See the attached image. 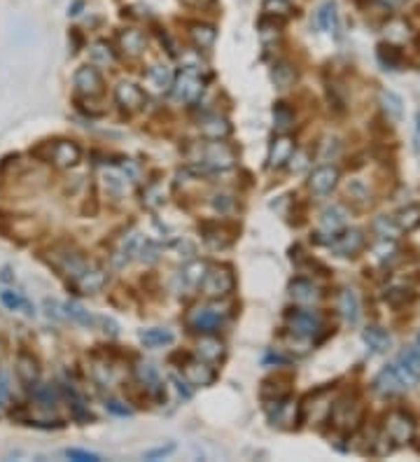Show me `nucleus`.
<instances>
[{
    "label": "nucleus",
    "mask_w": 420,
    "mask_h": 462,
    "mask_svg": "<svg viewBox=\"0 0 420 462\" xmlns=\"http://www.w3.org/2000/svg\"><path fill=\"white\" fill-rule=\"evenodd\" d=\"M187 159L203 173H217V170H229L236 166V152L234 147L224 140H210L206 138L203 143H194L187 150Z\"/></svg>",
    "instance_id": "obj_1"
},
{
    "label": "nucleus",
    "mask_w": 420,
    "mask_h": 462,
    "mask_svg": "<svg viewBox=\"0 0 420 462\" xmlns=\"http://www.w3.org/2000/svg\"><path fill=\"white\" fill-rule=\"evenodd\" d=\"M285 320L289 331L299 339H313L324 327L320 313L311 311V308H292V311H287Z\"/></svg>",
    "instance_id": "obj_2"
},
{
    "label": "nucleus",
    "mask_w": 420,
    "mask_h": 462,
    "mask_svg": "<svg viewBox=\"0 0 420 462\" xmlns=\"http://www.w3.org/2000/svg\"><path fill=\"white\" fill-rule=\"evenodd\" d=\"M234 285H236V280H234L232 271L224 269V266H215V269L206 271V276L199 287L208 299H224L234 292Z\"/></svg>",
    "instance_id": "obj_3"
},
{
    "label": "nucleus",
    "mask_w": 420,
    "mask_h": 462,
    "mask_svg": "<svg viewBox=\"0 0 420 462\" xmlns=\"http://www.w3.org/2000/svg\"><path fill=\"white\" fill-rule=\"evenodd\" d=\"M411 385L413 383L401 374V369L397 364H390L378 371L374 383H371V388H374V393L381 397H395V395L404 393L406 388H411Z\"/></svg>",
    "instance_id": "obj_4"
},
{
    "label": "nucleus",
    "mask_w": 420,
    "mask_h": 462,
    "mask_svg": "<svg viewBox=\"0 0 420 462\" xmlns=\"http://www.w3.org/2000/svg\"><path fill=\"white\" fill-rule=\"evenodd\" d=\"M224 324V313L215 306H197L187 316V327L197 334H215Z\"/></svg>",
    "instance_id": "obj_5"
},
{
    "label": "nucleus",
    "mask_w": 420,
    "mask_h": 462,
    "mask_svg": "<svg viewBox=\"0 0 420 462\" xmlns=\"http://www.w3.org/2000/svg\"><path fill=\"white\" fill-rule=\"evenodd\" d=\"M201 91H203V80H201L199 73L192 66L182 70L173 80V87H170L173 98L180 100V103H194V100L201 96Z\"/></svg>",
    "instance_id": "obj_6"
},
{
    "label": "nucleus",
    "mask_w": 420,
    "mask_h": 462,
    "mask_svg": "<svg viewBox=\"0 0 420 462\" xmlns=\"http://www.w3.org/2000/svg\"><path fill=\"white\" fill-rule=\"evenodd\" d=\"M386 434L393 439L395 446H404L413 439V432H416V423L406 411H393L386 420Z\"/></svg>",
    "instance_id": "obj_7"
},
{
    "label": "nucleus",
    "mask_w": 420,
    "mask_h": 462,
    "mask_svg": "<svg viewBox=\"0 0 420 462\" xmlns=\"http://www.w3.org/2000/svg\"><path fill=\"white\" fill-rule=\"evenodd\" d=\"M73 82H75V91L85 98H98L100 94L105 91V80H103V75H100V70L96 66L78 68Z\"/></svg>",
    "instance_id": "obj_8"
},
{
    "label": "nucleus",
    "mask_w": 420,
    "mask_h": 462,
    "mask_svg": "<svg viewBox=\"0 0 420 462\" xmlns=\"http://www.w3.org/2000/svg\"><path fill=\"white\" fill-rule=\"evenodd\" d=\"M332 245V252L336 257H357L362 252V248L366 245L364 231L362 229H346L334 234V239L329 241Z\"/></svg>",
    "instance_id": "obj_9"
},
{
    "label": "nucleus",
    "mask_w": 420,
    "mask_h": 462,
    "mask_svg": "<svg viewBox=\"0 0 420 462\" xmlns=\"http://www.w3.org/2000/svg\"><path fill=\"white\" fill-rule=\"evenodd\" d=\"M105 283H108V271L100 269L98 264L89 262L85 269H82V274L75 278V280H70V285L78 289L80 294H96L105 287Z\"/></svg>",
    "instance_id": "obj_10"
},
{
    "label": "nucleus",
    "mask_w": 420,
    "mask_h": 462,
    "mask_svg": "<svg viewBox=\"0 0 420 462\" xmlns=\"http://www.w3.org/2000/svg\"><path fill=\"white\" fill-rule=\"evenodd\" d=\"M49 262L54 264V269L61 276H66L68 280H75V278L82 274V269H85V266L89 264L87 259L82 257V254L73 252V250H56L49 257Z\"/></svg>",
    "instance_id": "obj_11"
},
{
    "label": "nucleus",
    "mask_w": 420,
    "mask_h": 462,
    "mask_svg": "<svg viewBox=\"0 0 420 462\" xmlns=\"http://www.w3.org/2000/svg\"><path fill=\"white\" fill-rule=\"evenodd\" d=\"M115 100L122 110L135 112L145 105V94H143V89L138 85H133V82H120L115 89Z\"/></svg>",
    "instance_id": "obj_12"
},
{
    "label": "nucleus",
    "mask_w": 420,
    "mask_h": 462,
    "mask_svg": "<svg viewBox=\"0 0 420 462\" xmlns=\"http://www.w3.org/2000/svg\"><path fill=\"white\" fill-rule=\"evenodd\" d=\"M336 182H339V168H334V166H318L309 177V189L316 197H324V194H329L336 187Z\"/></svg>",
    "instance_id": "obj_13"
},
{
    "label": "nucleus",
    "mask_w": 420,
    "mask_h": 462,
    "mask_svg": "<svg viewBox=\"0 0 420 462\" xmlns=\"http://www.w3.org/2000/svg\"><path fill=\"white\" fill-rule=\"evenodd\" d=\"M49 157L58 168H73L80 162L82 152L78 143H73V140H58V143L49 147Z\"/></svg>",
    "instance_id": "obj_14"
},
{
    "label": "nucleus",
    "mask_w": 420,
    "mask_h": 462,
    "mask_svg": "<svg viewBox=\"0 0 420 462\" xmlns=\"http://www.w3.org/2000/svg\"><path fill=\"white\" fill-rule=\"evenodd\" d=\"M297 150V145H294V140L289 138V135H278L274 138V143L269 147V168H280V166H285L289 162V157Z\"/></svg>",
    "instance_id": "obj_15"
},
{
    "label": "nucleus",
    "mask_w": 420,
    "mask_h": 462,
    "mask_svg": "<svg viewBox=\"0 0 420 462\" xmlns=\"http://www.w3.org/2000/svg\"><path fill=\"white\" fill-rule=\"evenodd\" d=\"M117 43H120V50L126 54L129 58L140 56L147 50V38L143 35V31H135V28H126L117 35Z\"/></svg>",
    "instance_id": "obj_16"
},
{
    "label": "nucleus",
    "mask_w": 420,
    "mask_h": 462,
    "mask_svg": "<svg viewBox=\"0 0 420 462\" xmlns=\"http://www.w3.org/2000/svg\"><path fill=\"white\" fill-rule=\"evenodd\" d=\"M289 294H292V299L297 301V304H304V306L316 304V301L322 297L320 287L313 280H309V278H297V280L289 283Z\"/></svg>",
    "instance_id": "obj_17"
},
{
    "label": "nucleus",
    "mask_w": 420,
    "mask_h": 462,
    "mask_svg": "<svg viewBox=\"0 0 420 462\" xmlns=\"http://www.w3.org/2000/svg\"><path fill=\"white\" fill-rule=\"evenodd\" d=\"M135 374H138L140 383H143V388H147V393H150L155 399H166V388H164L162 383V376H159L157 366L152 364H140L138 369H135Z\"/></svg>",
    "instance_id": "obj_18"
},
{
    "label": "nucleus",
    "mask_w": 420,
    "mask_h": 462,
    "mask_svg": "<svg viewBox=\"0 0 420 462\" xmlns=\"http://www.w3.org/2000/svg\"><path fill=\"white\" fill-rule=\"evenodd\" d=\"M206 271H208V266L203 262H189L187 266H182V271L175 276V287L180 289H192V287H199L201 280H203Z\"/></svg>",
    "instance_id": "obj_19"
},
{
    "label": "nucleus",
    "mask_w": 420,
    "mask_h": 462,
    "mask_svg": "<svg viewBox=\"0 0 420 462\" xmlns=\"http://www.w3.org/2000/svg\"><path fill=\"white\" fill-rule=\"evenodd\" d=\"M397 366L411 383L420 381V348L416 346V343H413V346H406L404 351L399 353Z\"/></svg>",
    "instance_id": "obj_20"
},
{
    "label": "nucleus",
    "mask_w": 420,
    "mask_h": 462,
    "mask_svg": "<svg viewBox=\"0 0 420 462\" xmlns=\"http://www.w3.org/2000/svg\"><path fill=\"white\" fill-rule=\"evenodd\" d=\"M390 220H393V224L401 234H411V231H416L420 227V206L418 204L404 206V208H399Z\"/></svg>",
    "instance_id": "obj_21"
},
{
    "label": "nucleus",
    "mask_w": 420,
    "mask_h": 462,
    "mask_svg": "<svg viewBox=\"0 0 420 462\" xmlns=\"http://www.w3.org/2000/svg\"><path fill=\"white\" fill-rule=\"evenodd\" d=\"M138 245H140V234H129L124 236L120 241V245L112 250V264L117 266V269H122V266H126L129 262L133 259V254L138 252Z\"/></svg>",
    "instance_id": "obj_22"
},
{
    "label": "nucleus",
    "mask_w": 420,
    "mask_h": 462,
    "mask_svg": "<svg viewBox=\"0 0 420 462\" xmlns=\"http://www.w3.org/2000/svg\"><path fill=\"white\" fill-rule=\"evenodd\" d=\"M145 80L150 87H155L157 91H166V89L173 87V70L166 63H152L150 68L145 70Z\"/></svg>",
    "instance_id": "obj_23"
},
{
    "label": "nucleus",
    "mask_w": 420,
    "mask_h": 462,
    "mask_svg": "<svg viewBox=\"0 0 420 462\" xmlns=\"http://www.w3.org/2000/svg\"><path fill=\"white\" fill-rule=\"evenodd\" d=\"M182 374L192 385H208L215 378V371L201 360H187L185 366H182Z\"/></svg>",
    "instance_id": "obj_24"
},
{
    "label": "nucleus",
    "mask_w": 420,
    "mask_h": 462,
    "mask_svg": "<svg viewBox=\"0 0 420 462\" xmlns=\"http://www.w3.org/2000/svg\"><path fill=\"white\" fill-rule=\"evenodd\" d=\"M199 131L210 140H224L229 133H232V126H229V122L224 120V117L210 115V117H206V120L199 122Z\"/></svg>",
    "instance_id": "obj_25"
},
{
    "label": "nucleus",
    "mask_w": 420,
    "mask_h": 462,
    "mask_svg": "<svg viewBox=\"0 0 420 462\" xmlns=\"http://www.w3.org/2000/svg\"><path fill=\"white\" fill-rule=\"evenodd\" d=\"M346 210L341 208V206H327L322 212H320V227H322V231L324 234H329V236H334V234H339V231L346 227Z\"/></svg>",
    "instance_id": "obj_26"
},
{
    "label": "nucleus",
    "mask_w": 420,
    "mask_h": 462,
    "mask_svg": "<svg viewBox=\"0 0 420 462\" xmlns=\"http://www.w3.org/2000/svg\"><path fill=\"white\" fill-rule=\"evenodd\" d=\"M16 376H19V381L23 385H28V388H33L35 383H38L40 378V369H38V362H35L33 355L28 353H21L19 358H16Z\"/></svg>",
    "instance_id": "obj_27"
},
{
    "label": "nucleus",
    "mask_w": 420,
    "mask_h": 462,
    "mask_svg": "<svg viewBox=\"0 0 420 462\" xmlns=\"http://www.w3.org/2000/svg\"><path fill=\"white\" fill-rule=\"evenodd\" d=\"M362 339H364V343L366 346L371 348L374 353H388L390 348H393V339H390V334L386 329H381V327H376V324H371V327H366L364 331H362Z\"/></svg>",
    "instance_id": "obj_28"
},
{
    "label": "nucleus",
    "mask_w": 420,
    "mask_h": 462,
    "mask_svg": "<svg viewBox=\"0 0 420 462\" xmlns=\"http://www.w3.org/2000/svg\"><path fill=\"white\" fill-rule=\"evenodd\" d=\"M339 311H341V316L346 318L348 324H357V320H360V301H357V294H355L353 289L343 287L339 292Z\"/></svg>",
    "instance_id": "obj_29"
},
{
    "label": "nucleus",
    "mask_w": 420,
    "mask_h": 462,
    "mask_svg": "<svg viewBox=\"0 0 420 462\" xmlns=\"http://www.w3.org/2000/svg\"><path fill=\"white\" fill-rule=\"evenodd\" d=\"M197 353H199V360H203V362H220L224 355V346L215 336L203 334V339H201L197 346Z\"/></svg>",
    "instance_id": "obj_30"
},
{
    "label": "nucleus",
    "mask_w": 420,
    "mask_h": 462,
    "mask_svg": "<svg viewBox=\"0 0 420 462\" xmlns=\"http://www.w3.org/2000/svg\"><path fill=\"white\" fill-rule=\"evenodd\" d=\"M140 341L145 343V348H164V346H170V343L175 341V336H173V331H170V329L150 327V329L140 331Z\"/></svg>",
    "instance_id": "obj_31"
},
{
    "label": "nucleus",
    "mask_w": 420,
    "mask_h": 462,
    "mask_svg": "<svg viewBox=\"0 0 420 462\" xmlns=\"http://www.w3.org/2000/svg\"><path fill=\"white\" fill-rule=\"evenodd\" d=\"M215 28L210 23H192L189 26V38L192 43L199 47V50H210L212 43H215Z\"/></svg>",
    "instance_id": "obj_32"
},
{
    "label": "nucleus",
    "mask_w": 420,
    "mask_h": 462,
    "mask_svg": "<svg viewBox=\"0 0 420 462\" xmlns=\"http://www.w3.org/2000/svg\"><path fill=\"white\" fill-rule=\"evenodd\" d=\"M297 68L292 66V63H287V61H280V63H276L274 66V70H271V80L276 82V87L278 89H289L297 82Z\"/></svg>",
    "instance_id": "obj_33"
},
{
    "label": "nucleus",
    "mask_w": 420,
    "mask_h": 462,
    "mask_svg": "<svg viewBox=\"0 0 420 462\" xmlns=\"http://www.w3.org/2000/svg\"><path fill=\"white\" fill-rule=\"evenodd\" d=\"M378 61L390 70H399L401 63H404V54H401V50L397 45L383 43V45H378Z\"/></svg>",
    "instance_id": "obj_34"
},
{
    "label": "nucleus",
    "mask_w": 420,
    "mask_h": 462,
    "mask_svg": "<svg viewBox=\"0 0 420 462\" xmlns=\"http://www.w3.org/2000/svg\"><path fill=\"white\" fill-rule=\"evenodd\" d=\"M33 399L38 402L40 408H47V411H54V408L58 406V390L54 388V385H33Z\"/></svg>",
    "instance_id": "obj_35"
},
{
    "label": "nucleus",
    "mask_w": 420,
    "mask_h": 462,
    "mask_svg": "<svg viewBox=\"0 0 420 462\" xmlns=\"http://www.w3.org/2000/svg\"><path fill=\"white\" fill-rule=\"evenodd\" d=\"M381 108L388 115V120H401V115H404V103H401V98L395 91H388V89L381 91Z\"/></svg>",
    "instance_id": "obj_36"
},
{
    "label": "nucleus",
    "mask_w": 420,
    "mask_h": 462,
    "mask_svg": "<svg viewBox=\"0 0 420 462\" xmlns=\"http://www.w3.org/2000/svg\"><path fill=\"white\" fill-rule=\"evenodd\" d=\"M316 23L318 28H322V31H334L336 28V3H322L320 8L316 12Z\"/></svg>",
    "instance_id": "obj_37"
},
{
    "label": "nucleus",
    "mask_w": 420,
    "mask_h": 462,
    "mask_svg": "<svg viewBox=\"0 0 420 462\" xmlns=\"http://www.w3.org/2000/svg\"><path fill=\"white\" fill-rule=\"evenodd\" d=\"M346 197H351L353 204H357L360 208H364V206H371V194L369 189H366L360 180H351L346 185Z\"/></svg>",
    "instance_id": "obj_38"
},
{
    "label": "nucleus",
    "mask_w": 420,
    "mask_h": 462,
    "mask_svg": "<svg viewBox=\"0 0 420 462\" xmlns=\"http://www.w3.org/2000/svg\"><path fill=\"white\" fill-rule=\"evenodd\" d=\"M63 308H66V316L73 318L75 322L85 324V327H91V324L96 322V318H93L91 313H89L85 306H80L78 301H68V304L63 306Z\"/></svg>",
    "instance_id": "obj_39"
},
{
    "label": "nucleus",
    "mask_w": 420,
    "mask_h": 462,
    "mask_svg": "<svg viewBox=\"0 0 420 462\" xmlns=\"http://www.w3.org/2000/svg\"><path fill=\"white\" fill-rule=\"evenodd\" d=\"M383 299H386L393 308H401V306H406L413 299V292H411V289H406V287H390V289H386Z\"/></svg>",
    "instance_id": "obj_40"
},
{
    "label": "nucleus",
    "mask_w": 420,
    "mask_h": 462,
    "mask_svg": "<svg viewBox=\"0 0 420 462\" xmlns=\"http://www.w3.org/2000/svg\"><path fill=\"white\" fill-rule=\"evenodd\" d=\"M264 14L274 16V19H283V16L292 14V5H289V0H266Z\"/></svg>",
    "instance_id": "obj_41"
},
{
    "label": "nucleus",
    "mask_w": 420,
    "mask_h": 462,
    "mask_svg": "<svg viewBox=\"0 0 420 462\" xmlns=\"http://www.w3.org/2000/svg\"><path fill=\"white\" fill-rule=\"evenodd\" d=\"M66 395H68V402H70V411H73V416L78 418V420H89V411H87V406H85V402H82V397L75 393V388H66Z\"/></svg>",
    "instance_id": "obj_42"
},
{
    "label": "nucleus",
    "mask_w": 420,
    "mask_h": 462,
    "mask_svg": "<svg viewBox=\"0 0 420 462\" xmlns=\"http://www.w3.org/2000/svg\"><path fill=\"white\" fill-rule=\"evenodd\" d=\"M274 120H276V126L280 129V131H287V129L294 124V112L289 110L285 103H278L274 108Z\"/></svg>",
    "instance_id": "obj_43"
},
{
    "label": "nucleus",
    "mask_w": 420,
    "mask_h": 462,
    "mask_svg": "<svg viewBox=\"0 0 420 462\" xmlns=\"http://www.w3.org/2000/svg\"><path fill=\"white\" fill-rule=\"evenodd\" d=\"M89 52H91V58L96 63H103V66H110V63H115V54H112V50H110L108 43H93Z\"/></svg>",
    "instance_id": "obj_44"
},
{
    "label": "nucleus",
    "mask_w": 420,
    "mask_h": 462,
    "mask_svg": "<svg viewBox=\"0 0 420 462\" xmlns=\"http://www.w3.org/2000/svg\"><path fill=\"white\" fill-rule=\"evenodd\" d=\"M159 252H162V248L157 245L155 241H145V243H140L138 245V259L140 262H145V264H152V262H157L159 259Z\"/></svg>",
    "instance_id": "obj_45"
},
{
    "label": "nucleus",
    "mask_w": 420,
    "mask_h": 462,
    "mask_svg": "<svg viewBox=\"0 0 420 462\" xmlns=\"http://www.w3.org/2000/svg\"><path fill=\"white\" fill-rule=\"evenodd\" d=\"M0 301H3V304L8 306L10 311H19V308L28 306L26 299H23L19 292H12V289H5V292H0Z\"/></svg>",
    "instance_id": "obj_46"
},
{
    "label": "nucleus",
    "mask_w": 420,
    "mask_h": 462,
    "mask_svg": "<svg viewBox=\"0 0 420 462\" xmlns=\"http://www.w3.org/2000/svg\"><path fill=\"white\" fill-rule=\"evenodd\" d=\"M210 206H212V210H217V212H229L234 208V199L229 197V194H224V192H220V194H212L210 197Z\"/></svg>",
    "instance_id": "obj_47"
},
{
    "label": "nucleus",
    "mask_w": 420,
    "mask_h": 462,
    "mask_svg": "<svg viewBox=\"0 0 420 462\" xmlns=\"http://www.w3.org/2000/svg\"><path fill=\"white\" fill-rule=\"evenodd\" d=\"M285 166H289V170H292V173L304 170L306 166H309V152H297V150H294V154L289 157V162Z\"/></svg>",
    "instance_id": "obj_48"
},
{
    "label": "nucleus",
    "mask_w": 420,
    "mask_h": 462,
    "mask_svg": "<svg viewBox=\"0 0 420 462\" xmlns=\"http://www.w3.org/2000/svg\"><path fill=\"white\" fill-rule=\"evenodd\" d=\"M66 458L70 460H78V462H98L100 455L98 453H89V451H80V448H68Z\"/></svg>",
    "instance_id": "obj_49"
},
{
    "label": "nucleus",
    "mask_w": 420,
    "mask_h": 462,
    "mask_svg": "<svg viewBox=\"0 0 420 462\" xmlns=\"http://www.w3.org/2000/svg\"><path fill=\"white\" fill-rule=\"evenodd\" d=\"M8 397H10V374H8V369L0 366V411H3Z\"/></svg>",
    "instance_id": "obj_50"
},
{
    "label": "nucleus",
    "mask_w": 420,
    "mask_h": 462,
    "mask_svg": "<svg viewBox=\"0 0 420 462\" xmlns=\"http://www.w3.org/2000/svg\"><path fill=\"white\" fill-rule=\"evenodd\" d=\"M105 408H108L110 413H115V416H131V408L117 399H105Z\"/></svg>",
    "instance_id": "obj_51"
},
{
    "label": "nucleus",
    "mask_w": 420,
    "mask_h": 462,
    "mask_svg": "<svg viewBox=\"0 0 420 462\" xmlns=\"http://www.w3.org/2000/svg\"><path fill=\"white\" fill-rule=\"evenodd\" d=\"M175 451V443H166V446H159V448H152V451H145V458L147 460H159V458H166L168 453Z\"/></svg>",
    "instance_id": "obj_52"
},
{
    "label": "nucleus",
    "mask_w": 420,
    "mask_h": 462,
    "mask_svg": "<svg viewBox=\"0 0 420 462\" xmlns=\"http://www.w3.org/2000/svg\"><path fill=\"white\" fill-rule=\"evenodd\" d=\"M182 5H187V8L192 10H210L212 5H215V0H182Z\"/></svg>",
    "instance_id": "obj_53"
},
{
    "label": "nucleus",
    "mask_w": 420,
    "mask_h": 462,
    "mask_svg": "<svg viewBox=\"0 0 420 462\" xmlns=\"http://www.w3.org/2000/svg\"><path fill=\"white\" fill-rule=\"evenodd\" d=\"M170 381L175 383L177 393H180L182 397H185V399H189V397H192V390H189V388H185V383H182V381H180V378H177V376H173V378H170Z\"/></svg>",
    "instance_id": "obj_54"
},
{
    "label": "nucleus",
    "mask_w": 420,
    "mask_h": 462,
    "mask_svg": "<svg viewBox=\"0 0 420 462\" xmlns=\"http://www.w3.org/2000/svg\"><path fill=\"white\" fill-rule=\"evenodd\" d=\"M416 346L420 348V334H418V341H416Z\"/></svg>",
    "instance_id": "obj_55"
}]
</instances>
